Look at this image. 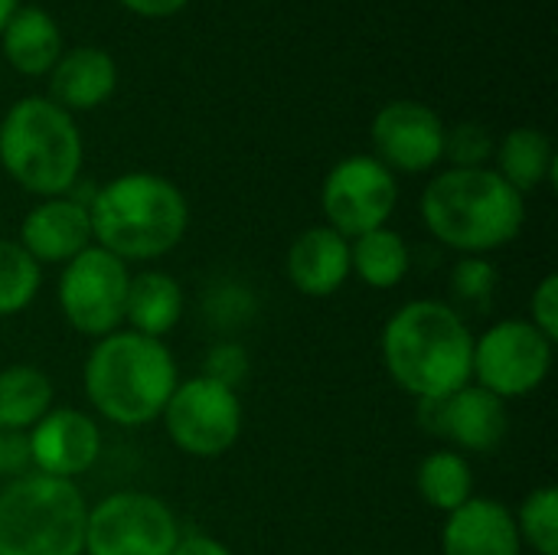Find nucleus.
<instances>
[{"instance_id":"6e6552de","label":"nucleus","mask_w":558,"mask_h":555,"mask_svg":"<svg viewBox=\"0 0 558 555\" xmlns=\"http://www.w3.org/2000/svg\"><path fill=\"white\" fill-rule=\"evenodd\" d=\"M131 268L105 252L101 245H88L72 262L62 265L56 301L65 324L92 340H101L124 327V301H128Z\"/></svg>"},{"instance_id":"0eeeda50","label":"nucleus","mask_w":558,"mask_h":555,"mask_svg":"<svg viewBox=\"0 0 558 555\" xmlns=\"http://www.w3.org/2000/svg\"><path fill=\"white\" fill-rule=\"evenodd\" d=\"M553 360L556 343L546 334H539L530 321H497L481 337H474L471 383H477L504 402L526 399L549 379Z\"/></svg>"},{"instance_id":"2f4dec72","label":"nucleus","mask_w":558,"mask_h":555,"mask_svg":"<svg viewBox=\"0 0 558 555\" xmlns=\"http://www.w3.org/2000/svg\"><path fill=\"white\" fill-rule=\"evenodd\" d=\"M170 555H232V550L222 540L209 536V533H190V536L180 533V540H177Z\"/></svg>"},{"instance_id":"9d476101","label":"nucleus","mask_w":558,"mask_h":555,"mask_svg":"<svg viewBox=\"0 0 558 555\" xmlns=\"http://www.w3.org/2000/svg\"><path fill=\"white\" fill-rule=\"evenodd\" d=\"M177 540V514L147 491H114L88 507L85 555H170Z\"/></svg>"},{"instance_id":"4468645a","label":"nucleus","mask_w":558,"mask_h":555,"mask_svg":"<svg viewBox=\"0 0 558 555\" xmlns=\"http://www.w3.org/2000/svg\"><path fill=\"white\" fill-rule=\"evenodd\" d=\"M26 455L36 474L75 481L101 458V429L82 409H49L26 432Z\"/></svg>"},{"instance_id":"f3484780","label":"nucleus","mask_w":558,"mask_h":555,"mask_svg":"<svg viewBox=\"0 0 558 555\" xmlns=\"http://www.w3.org/2000/svg\"><path fill=\"white\" fill-rule=\"evenodd\" d=\"M284 275L304 298H330L350 281V239L330 226L304 229L284 255Z\"/></svg>"},{"instance_id":"c756f323","label":"nucleus","mask_w":558,"mask_h":555,"mask_svg":"<svg viewBox=\"0 0 558 555\" xmlns=\"http://www.w3.org/2000/svg\"><path fill=\"white\" fill-rule=\"evenodd\" d=\"M530 324L546 334L553 343L558 340V275L549 272L536 288H533V298H530Z\"/></svg>"},{"instance_id":"dca6fc26","label":"nucleus","mask_w":558,"mask_h":555,"mask_svg":"<svg viewBox=\"0 0 558 555\" xmlns=\"http://www.w3.org/2000/svg\"><path fill=\"white\" fill-rule=\"evenodd\" d=\"M441 555H523L513 510L494 497H471L445 517Z\"/></svg>"},{"instance_id":"72a5a7b5","label":"nucleus","mask_w":558,"mask_h":555,"mask_svg":"<svg viewBox=\"0 0 558 555\" xmlns=\"http://www.w3.org/2000/svg\"><path fill=\"white\" fill-rule=\"evenodd\" d=\"M16 7H20L16 0H0V33H3V26H7V20L13 16Z\"/></svg>"},{"instance_id":"ddd939ff","label":"nucleus","mask_w":558,"mask_h":555,"mask_svg":"<svg viewBox=\"0 0 558 555\" xmlns=\"http://www.w3.org/2000/svg\"><path fill=\"white\" fill-rule=\"evenodd\" d=\"M376 160L392 173H425L445 160V121L422 101H389L373 121Z\"/></svg>"},{"instance_id":"20e7f679","label":"nucleus","mask_w":558,"mask_h":555,"mask_svg":"<svg viewBox=\"0 0 558 555\" xmlns=\"http://www.w3.org/2000/svg\"><path fill=\"white\" fill-rule=\"evenodd\" d=\"M177 383L180 373L170 347L128 327L101 337L82 366V386L92 409L118 429L157 422Z\"/></svg>"},{"instance_id":"f03ea898","label":"nucleus","mask_w":558,"mask_h":555,"mask_svg":"<svg viewBox=\"0 0 558 555\" xmlns=\"http://www.w3.org/2000/svg\"><path fill=\"white\" fill-rule=\"evenodd\" d=\"M92 242L131 262H157L170 255L190 229V203L183 190L160 173H121L98 186L88 200Z\"/></svg>"},{"instance_id":"aec40b11","label":"nucleus","mask_w":558,"mask_h":555,"mask_svg":"<svg viewBox=\"0 0 558 555\" xmlns=\"http://www.w3.org/2000/svg\"><path fill=\"white\" fill-rule=\"evenodd\" d=\"M0 39L3 56L20 75H43L62 56V33L43 7H16Z\"/></svg>"},{"instance_id":"5701e85b","label":"nucleus","mask_w":558,"mask_h":555,"mask_svg":"<svg viewBox=\"0 0 558 555\" xmlns=\"http://www.w3.org/2000/svg\"><path fill=\"white\" fill-rule=\"evenodd\" d=\"M409 268H412V252H409L405 239L389 226L373 229L350 242V272L366 288L389 291L405 281Z\"/></svg>"},{"instance_id":"423d86ee","label":"nucleus","mask_w":558,"mask_h":555,"mask_svg":"<svg viewBox=\"0 0 558 555\" xmlns=\"http://www.w3.org/2000/svg\"><path fill=\"white\" fill-rule=\"evenodd\" d=\"M88 504L75 481L10 478L0 491V555H85Z\"/></svg>"},{"instance_id":"bb28decb","label":"nucleus","mask_w":558,"mask_h":555,"mask_svg":"<svg viewBox=\"0 0 558 555\" xmlns=\"http://www.w3.org/2000/svg\"><path fill=\"white\" fill-rule=\"evenodd\" d=\"M497 285H500V272L487 255H461V262L451 272L454 294L471 304H490Z\"/></svg>"},{"instance_id":"cd10ccee","label":"nucleus","mask_w":558,"mask_h":555,"mask_svg":"<svg viewBox=\"0 0 558 555\" xmlns=\"http://www.w3.org/2000/svg\"><path fill=\"white\" fill-rule=\"evenodd\" d=\"M494 147L497 141L477 121L454 124L445 134V157H451V167H487V160H494Z\"/></svg>"},{"instance_id":"2eb2a0df","label":"nucleus","mask_w":558,"mask_h":555,"mask_svg":"<svg viewBox=\"0 0 558 555\" xmlns=\"http://www.w3.org/2000/svg\"><path fill=\"white\" fill-rule=\"evenodd\" d=\"M16 242L36 258L39 268L43 265H65L92 245L88 206L78 203L75 196L39 200L23 216Z\"/></svg>"},{"instance_id":"b1692460","label":"nucleus","mask_w":558,"mask_h":555,"mask_svg":"<svg viewBox=\"0 0 558 555\" xmlns=\"http://www.w3.org/2000/svg\"><path fill=\"white\" fill-rule=\"evenodd\" d=\"M415 487H418V497L445 517L454 514L458 507H464L471 497H477L474 494V468L454 448L425 455L415 471Z\"/></svg>"},{"instance_id":"4be33fe9","label":"nucleus","mask_w":558,"mask_h":555,"mask_svg":"<svg viewBox=\"0 0 558 555\" xmlns=\"http://www.w3.org/2000/svg\"><path fill=\"white\" fill-rule=\"evenodd\" d=\"M52 409V379L33 363L0 370V429L29 432Z\"/></svg>"},{"instance_id":"1a4fd4ad","label":"nucleus","mask_w":558,"mask_h":555,"mask_svg":"<svg viewBox=\"0 0 558 555\" xmlns=\"http://www.w3.org/2000/svg\"><path fill=\"white\" fill-rule=\"evenodd\" d=\"M160 419H163L170 442L183 455L203 458V461L222 458L226 451H232L245 425L239 389H229L203 373L177 383Z\"/></svg>"},{"instance_id":"412c9836","label":"nucleus","mask_w":558,"mask_h":555,"mask_svg":"<svg viewBox=\"0 0 558 555\" xmlns=\"http://www.w3.org/2000/svg\"><path fill=\"white\" fill-rule=\"evenodd\" d=\"M494 170L523 196L539 190L546 180H556V150L549 134L539 128L507 131L494 147Z\"/></svg>"},{"instance_id":"f8f14e48","label":"nucleus","mask_w":558,"mask_h":555,"mask_svg":"<svg viewBox=\"0 0 558 555\" xmlns=\"http://www.w3.org/2000/svg\"><path fill=\"white\" fill-rule=\"evenodd\" d=\"M418 422L425 432L451 442L461 455H490L500 448L510 429L507 402L477 383L461 386L448 399L418 402Z\"/></svg>"},{"instance_id":"7ed1b4c3","label":"nucleus","mask_w":558,"mask_h":555,"mask_svg":"<svg viewBox=\"0 0 558 555\" xmlns=\"http://www.w3.org/2000/svg\"><path fill=\"white\" fill-rule=\"evenodd\" d=\"M425 229L461 255H490L510 245L526 222V196L494 167H451L418 203Z\"/></svg>"},{"instance_id":"c85d7f7f","label":"nucleus","mask_w":558,"mask_h":555,"mask_svg":"<svg viewBox=\"0 0 558 555\" xmlns=\"http://www.w3.org/2000/svg\"><path fill=\"white\" fill-rule=\"evenodd\" d=\"M209 379L229 386V389H239V383L248 376V357L239 343H216L209 353H206V366H203Z\"/></svg>"},{"instance_id":"a878e982","label":"nucleus","mask_w":558,"mask_h":555,"mask_svg":"<svg viewBox=\"0 0 558 555\" xmlns=\"http://www.w3.org/2000/svg\"><path fill=\"white\" fill-rule=\"evenodd\" d=\"M513 520L523 546L536 555H558V491L553 484L530 491Z\"/></svg>"},{"instance_id":"39448f33","label":"nucleus","mask_w":558,"mask_h":555,"mask_svg":"<svg viewBox=\"0 0 558 555\" xmlns=\"http://www.w3.org/2000/svg\"><path fill=\"white\" fill-rule=\"evenodd\" d=\"M82 134L49 98H20L0 121V167L39 200L69 196L82 173Z\"/></svg>"},{"instance_id":"a211bd4d","label":"nucleus","mask_w":558,"mask_h":555,"mask_svg":"<svg viewBox=\"0 0 558 555\" xmlns=\"http://www.w3.org/2000/svg\"><path fill=\"white\" fill-rule=\"evenodd\" d=\"M118 65L105 49L78 46L49 69V101L62 111H92L114 95Z\"/></svg>"},{"instance_id":"6ab92c4d","label":"nucleus","mask_w":558,"mask_h":555,"mask_svg":"<svg viewBox=\"0 0 558 555\" xmlns=\"http://www.w3.org/2000/svg\"><path fill=\"white\" fill-rule=\"evenodd\" d=\"M186 311V294L183 285L160 272V268H144L131 275L128 285V301H124V327L154 340H163L183 317Z\"/></svg>"},{"instance_id":"393cba45","label":"nucleus","mask_w":558,"mask_h":555,"mask_svg":"<svg viewBox=\"0 0 558 555\" xmlns=\"http://www.w3.org/2000/svg\"><path fill=\"white\" fill-rule=\"evenodd\" d=\"M43 288V268L36 258L16 242L0 239V317H13L26 311Z\"/></svg>"},{"instance_id":"7c9ffc66","label":"nucleus","mask_w":558,"mask_h":555,"mask_svg":"<svg viewBox=\"0 0 558 555\" xmlns=\"http://www.w3.org/2000/svg\"><path fill=\"white\" fill-rule=\"evenodd\" d=\"M29 468L26 455V435L0 429V478H20Z\"/></svg>"},{"instance_id":"f257e3e1","label":"nucleus","mask_w":558,"mask_h":555,"mask_svg":"<svg viewBox=\"0 0 558 555\" xmlns=\"http://www.w3.org/2000/svg\"><path fill=\"white\" fill-rule=\"evenodd\" d=\"M383 363L392 383L418 402H438L471 383L474 330L448 304L418 298L383 327Z\"/></svg>"},{"instance_id":"9b49d317","label":"nucleus","mask_w":558,"mask_h":555,"mask_svg":"<svg viewBox=\"0 0 558 555\" xmlns=\"http://www.w3.org/2000/svg\"><path fill=\"white\" fill-rule=\"evenodd\" d=\"M399 206L396 173L379 164L373 154H353L333 164L320 190L324 226L343 239H360L373 229H383Z\"/></svg>"},{"instance_id":"473e14b6","label":"nucleus","mask_w":558,"mask_h":555,"mask_svg":"<svg viewBox=\"0 0 558 555\" xmlns=\"http://www.w3.org/2000/svg\"><path fill=\"white\" fill-rule=\"evenodd\" d=\"M121 3L141 16H170V13L183 10L190 0H121Z\"/></svg>"}]
</instances>
